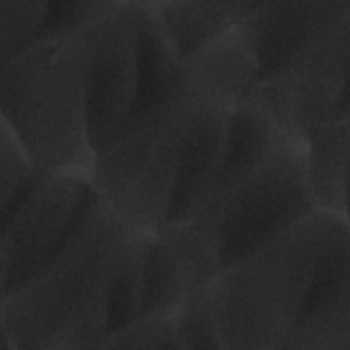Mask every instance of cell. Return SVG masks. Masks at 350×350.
<instances>
[{
  "instance_id": "2",
  "label": "cell",
  "mask_w": 350,
  "mask_h": 350,
  "mask_svg": "<svg viewBox=\"0 0 350 350\" xmlns=\"http://www.w3.org/2000/svg\"><path fill=\"white\" fill-rule=\"evenodd\" d=\"M349 217L313 211L238 262L211 286L224 349L273 350L290 334L320 261Z\"/></svg>"
},
{
  "instance_id": "11",
  "label": "cell",
  "mask_w": 350,
  "mask_h": 350,
  "mask_svg": "<svg viewBox=\"0 0 350 350\" xmlns=\"http://www.w3.org/2000/svg\"><path fill=\"white\" fill-rule=\"evenodd\" d=\"M228 116L226 108L198 98L178 159L165 224L189 221L205 202L223 161Z\"/></svg>"
},
{
  "instance_id": "7",
  "label": "cell",
  "mask_w": 350,
  "mask_h": 350,
  "mask_svg": "<svg viewBox=\"0 0 350 350\" xmlns=\"http://www.w3.org/2000/svg\"><path fill=\"white\" fill-rule=\"evenodd\" d=\"M98 198L92 176L45 171L0 230V299L27 282L68 242Z\"/></svg>"
},
{
  "instance_id": "13",
  "label": "cell",
  "mask_w": 350,
  "mask_h": 350,
  "mask_svg": "<svg viewBox=\"0 0 350 350\" xmlns=\"http://www.w3.org/2000/svg\"><path fill=\"white\" fill-rule=\"evenodd\" d=\"M261 1H152L178 60L194 53L253 14Z\"/></svg>"
},
{
  "instance_id": "3",
  "label": "cell",
  "mask_w": 350,
  "mask_h": 350,
  "mask_svg": "<svg viewBox=\"0 0 350 350\" xmlns=\"http://www.w3.org/2000/svg\"><path fill=\"white\" fill-rule=\"evenodd\" d=\"M89 25L37 41L0 64L1 118L33 165L45 171L93 172L86 122Z\"/></svg>"
},
{
  "instance_id": "22",
  "label": "cell",
  "mask_w": 350,
  "mask_h": 350,
  "mask_svg": "<svg viewBox=\"0 0 350 350\" xmlns=\"http://www.w3.org/2000/svg\"><path fill=\"white\" fill-rule=\"evenodd\" d=\"M0 204L18 187L26 174L34 167L11 126L0 120Z\"/></svg>"
},
{
  "instance_id": "15",
  "label": "cell",
  "mask_w": 350,
  "mask_h": 350,
  "mask_svg": "<svg viewBox=\"0 0 350 350\" xmlns=\"http://www.w3.org/2000/svg\"><path fill=\"white\" fill-rule=\"evenodd\" d=\"M280 135L256 104L231 111L223 161L206 200L230 191L249 176L268 156Z\"/></svg>"
},
{
  "instance_id": "12",
  "label": "cell",
  "mask_w": 350,
  "mask_h": 350,
  "mask_svg": "<svg viewBox=\"0 0 350 350\" xmlns=\"http://www.w3.org/2000/svg\"><path fill=\"white\" fill-rule=\"evenodd\" d=\"M190 88L227 111L253 104L258 81L256 57L237 27L179 60Z\"/></svg>"
},
{
  "instance_id": "6",
  "label": "cell",
  "mask_w": 350,
  "mask_h": 350,
  "mask_svg": "<svg viewBox=\"0 0 350 350\" xmlns=\"http://www.w3.org/2000/svg\"><path fill=\"white\" fill-rule=\"evenodd\" d=\"M350 14L324 30L280 75L260 82L253 104L283 137L306 139L321 126L349 120Z\"/></svg>"
},
{
  "instance_id": "1",
  "label": "cell",
  "mask_w": 350,
  "mask_h": 350,
  "mask_svg": "<svg viewBox=\"0 0 350 350\" xmlns=\"http://www.w3.org/2000/svg\"><path fill=\"white\" fill-rule=\"evenodd\" d=\"M131 230L98 196L63 249L0 299V329L14 350L103 347L109 276Z\"/></svg>"
},
{
  "instance_id": "9",
  "label": "cell",
  "mask_w": 350,
  "mask_h": 350,
  "mask_svg": "<svg viewBox=\"0 0 350 350\" xmlns=\"http://www.w3.org/2000/svg\"><path fill=\"white\" fill-rule=\"evenodd\" d=\"M349 14L350 0L262 1L237 29L264 82L283 74L324 30Z\"/></svg>"
},
{
  "instance_id": "21",
  "label": "cell",
  "mask_w": 350,
  "mask_h": 350,
  "mask_svg": "<svg viewBox=\"0 0 350 350\" xmlns=\"http://www.w3.org/2000/svg\"><path fill=\"white\" fill-rule=\"evenodd\" d=\"M178 317H141L111 334L101 349H179Z\"/></svg>"
},
{
  "instance_id": "8",
  "label": "cell",
  "mask_w": 350,
  "mask_h": 350,
  "mask_svg": "<svg viewBox=\"0 0 350 350\" xmlns=\"http://www.w3.org/2000/svg\"><path fill=\"white\" fill-rule=\"evenodd\" d=\"M86 122L94 154L120 135L137 92L134 1L109 0L89 25Z\"/></svg>"
},
{
  "instance_id": "10",
  "label": "cell",
  "mask_w": 350,
  "mask_h": 350,
  "mask_svg": "<svg viewBox=\"0 0 350 350\" xmlns=\"http://www.w3.org/2000/svg\"><path fill=\"white\" fill-rule=\"evenodd\" d=\"M284 349L350 350L349 234L328 249L314 273Z\"/></svg>"
},
{
  "instance_id": "4",
  "label": "cell",
  "mask_w": 350,
  "mask_h": 350,
  "mask_svg": "<svg viewBox=\"0 0 350 350\" xmlns=\"http://www.w3.org/2000/svg\"><path fill=\"white\" fill-rule=\"evenodd\" d=\"M198 98L178 62L160 101L96 156L92 183L130 228L156 234L164 227L178 159Z\"/></svg>"
},
{
  "instance_id": "5",
  "label": "cell",
  "mask_w": 350,
  "mask_h": 350,
  "mask_svg": "<svg viewBox=\"0 0 350 350\" xmlns=\"http://www.w3.org/2000/svg\"><path fill=\"white\" fill-rule=\"evenodd\" d=\"M305 153L306 144L280 135L249 176L206 200L189 220L217 249L221 271L317 209Z\"/></svg>"
},
{
  "instance_id": "14",
  "label": "cell",
  "mask_w": 350,
  "mask_h": 350,
  "mask_svg": "<svg viewBox=\"0 0 350 350\" xmlns=\"http://www.w3.org/2000/svg\"><path fill=\"white\" fill-rule=\"evenodd\" d=\"M350 120L321 126L306 139V178L317 209L347 215Z\"/></svg>"
},
{
  "instance_id": "18",
  "label": "cell",
  "mask_w": 350,
  "mask_h": 350,
  "mask_svg": "<svg viewBox=\"0 0 350 350\" xmlns=\"http://www.w3.org/2000/svg\"><path fill=\"white\" fill-rule=\"evenodd\" d=\"M178 262L191 291L211 287L221 272L217 249L190 223L165 224L156 232Z\"/></svg>"
},
{
  "instance_id": "16",
  "label": "cell",
  "mask_w": 350,
  "mask_h": 350,
  "mask_svg": "<svg viewBox=\"0 0 350 350\" xmlns=\"http://www.w3.org/2000/svg\"><path fill=\"white\" fill-rule=\"evenodd\" d=\"M189 287L172 253L157 234H146L141 286V317H178Z\"/></svg>"
},
{
  "instance_id": "19",
  "label": "cell",
  "mask_w": 350,
  "mask_h": 350,
  "mask_svg": "<svg viewBox=\"0 0 350 350\" xmlns=\"http://www.w3.org/2000/svg\"><path fill=\"white\" fill-rule=\"evenodd\" d=\"M179 349H224L211 302V287L191 291L176 319Z\"/></svg>"
},
{
  "instance_id": "20",
  "label": "cell",
  "mask_w": 350,
  "mask_h": 350,
  "mask_svg": "<svg viewBox=\"0 0 350 350\" xmlns=\"http://www.w3.org/2000/svg\"><path fill=\"white\" fill-rule=\"evenodd\" d=\"M48 1H0V64L29 44L46 12Z\"/></svg>"
},
{
  "instance_id": "17",
  "label": "cell",
  "mask_w": 350,
  "mask_h": 350,
  "mask_svg": "<svg viewBox=\"0 0 350 350\" xmlns=\"http://www.w3.org/2000/svg\"><path fill=\"white\" fill-rule=\"evenodd\" d=\"M146 234L131 230L113 264L107 295L109 335L127 327L139 316Z\"/></svg>"
}]
</instances>
